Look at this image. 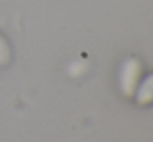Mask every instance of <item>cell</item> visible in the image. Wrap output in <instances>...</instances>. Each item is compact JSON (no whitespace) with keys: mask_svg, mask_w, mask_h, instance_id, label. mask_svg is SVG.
<instances>
[{"mask_svg":"<svg viewBox=\"0 0 153 142\" xmlns=\"http://www.w3.org/2000/svg\"><path fill=\"white\" fill-rule=\"evenodd\" d=\"M142 63L138 58H127L125 61L120 66V73H119V88L125 98H133L137 88H138V83L142 79Z\"/></svg>","mask_w":153,"mask_h":142,"instance_id":"obj_1","label":"cell"},{"mask_svg":"<svg viewBox=\"0 0 153 142\" xmlns=\"http://www.w3.org/2000/svg\"><path fill=\"white\" fill-rule=\"evenodd\" d=\"M133 98H135L137 104H140V106L153 104V73H150L148 76L140 79L138 88H137Z\"/></svg>","mask_w":153,"mask_h":142,"instance_id":"obj_2","label":"cell"},{"mask_svg":"<svg viewBox=\"0 0 153 142\" xmlns=\"http://www.w3.org/2000/svg\"><path fill=\"white\" fill-rule=\"evenodd\" d=\"M10 58H12L10 45H8V41L4 38V35H0V66L8 65Z\"/></svg>","mask_w":153,"mask_h":142,"instance_id":"obj_3","label":"cell"},{"mask_svg":"<svg viewBox=\"0 0 153 142\" xmlns=\"http://www.w3.org/2000/svg\"><path fill=\"white\" fill-rule=\"evenodd\" d=\"M84 69H86V65H84L82 61H76V63H73V65L69 66V73H71V74H74V76L82 74Z\"/></svg>","mask_w":153,"mask_h":142,"instance_id":"obj_4","label":"cell"}]
</instances>
